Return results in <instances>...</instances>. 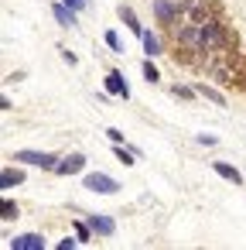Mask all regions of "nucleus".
I'll return each instance as SVG.
<instances>
[{"mask_svg":"<svg viewBox=\"0 0 246 250\" xmlns=\"http://www.w3.org/2000/svg\"><path fill=\"white\" fill-rule=\"evenodd\" d=\"M154 14H157V21H161L164 28H171V31H174V28H178V21H181L188 11H185V7H178L174 0H154Z\"/></svg>","mask_w":246,"mask_h":250,"instance_id":"1","label":"nucleus"},{"mask_svg":"<svg viewBox=\"0 0 246 250\" xmlns=\"http://www.w3.org/2000/svg\"><path fill=\"white\" fill-rule=\"evenodd\" d=\"M82 185H86L89 192H106V195L120 192V182H116V178H110V175H103V171H93V175H86V178H82Z\"/></svg>","mask_w":246,"mask_h":250,"instance_id":"2","label":"nucleus"},{"mask_svg":"<svg viewBox=\"0 0 246 250\" xmlns=\"http://www.w3.org/2000/svg\"><path fill=\"white\" fill-rule=\"evenodd\" d=\"M18 161H21V165H38V168L55 171L62 158H55V154H41V151H18Z\"/></svg>","mask_w":246,"mask_h":250,"instance_id":"3","label":"nucleus"},{"mask_svg":"<svg viewBox=\"0 0 246 250\" xmlns=\"http://www.w3.org/2000/svg\"><path fill=\"white\" fill-rule=\"evenodd\" d=\"M212 18H219V4L195 0V4L188 7V21H191V24H205V21H212Z\"/></svg>","mask_w":246,"mask_h":250,"instance_id":"4","label":"nucleus"},{"mask_svg":"<svg viewBox=\"0 0 246 250\" xmlns=\"http://www.w3.org/2000/svg\"><path fill=\"white\" fill-rule=\"evenodd\" d=\"M11 250H45V236L41 233H21L11 240Z\"/></svg>","mask_w":246,"mask_h":250,"instance_id":"5","label":"nucleus"},{"mask_svg":"<svg viewBox=\"0 0 246 250\" xmlns=\"http://www.w3.org/2000/svg\"><path fill=\"white\" fill-rule=\"evenodd\" d=\"M82 168H86V154H79V151H76V154H69V158H62V161H58L55 175H79Z\"/></svg>","mask_w":246,"mask_h":250,"instance_id":"6","label":"nucleus"},{"mask_svg":"<svg viewBox=\"0 0 246 250\" xmlns=\"http://www.w3.org/2000/svg\"><path fill=\"white\" fill-rule=\"evenodd\" d=\"M52 14H55V21L62 24V28H76L79 24V18H76V11L65 4V0H58V4H52Z\"/></svg>","mask_w":246,"mask_h":250,"instance_id":"7","label":"nucleus"},{"mask_svg":"<svg viewBox=\"0 0 246 250\" xmlns=\"http://www.w3.org/2000/svg\"><path fill=\"white\" fill-rule=\"evenodd\" d=\"M106 89L113 93V96H130V86H127V79H123V72H106Z\"/></svg>","mask_w":246,"mask_h":250,"instance_id":"8","label":"nucleus"},{"mask_svg":"<svg viewBox=\"0 0 246 250\" xmlns=\"http://www.w3.org/2000/svg\"><path fill=\"white\" fill-rule=\"evenodd\" d=\"M212 171H215V175H222L226 182H236V185L243 182V175H239V168H236V165H229V161H215V165H212Z\"/></svg>","mask_w":246,"mask_h":250,"instance_id":"9","label":"nucleus"},{"mask_svg":"<svg viewBox=\"0 0 246 250\" xmlns=\"http://www.w3.org/2000/svg\"><path fill=\"white\" fill-rule=\"evenodd\" d=\"M89 226H93V229H96L99 236H110V233L116 229V223H113V216H99V212H96V216H89Z\"/></svg>","mask_w":246,"mask_h":250,"instance_id":"10","label":"nucleus"},{"mask_svg":"<svg viewBox=\"0 0 246 250\" xmlns=\"http://www.w3.org/2000/svg\"><path fill=\"white\" fill-rule=\"evenodd\" d=\"M116 18H120V21H123V24H127V28L133 31V35H144V28H140V21H137V14H133L130 7H116Z\"/></svg>","mask_w":246,"mask_h":250,"instance_id":"11","label":"nucleus"},{"mask_svg":"<svg viewBox=\"0 0 246 250\" xmlns=\"http://www.w3.org/2000/svg\"><path fill=\"white\" fill-rule=\"evenodd\" d=\"M140 45H144V55H147V59H154V55L161 52V38H157L154 31H144V35H140Z\"/></svg>","mask_w":246,"mask_h":250,"instance_id":"12","label":"nucleus"},{"mask_svg":"<svg viewBox=\"0 0 246 250\" xmlns=\"http://www.w3.org/2000/svg\"><path fill=\"white\" fill-rule=\"evenodd\" d=\"M21 182H24V171H18V168H4V171H0V188H14Z\"/></svg>","mask_w":246,"mask_h":250,"instance_id":"13","label":"nucleus"},{"mask_svg":"<svg viewBox=\"0 0 246 250\" xmlns=\"http://www.w3.org/2000/svg\"><path fill=\"white\" fill-rule=\"evenodd\" d=\"M195 89H198V96H205V100H212L215 106H226V96H222L219 89H212L208 83H202V86H195Z\"/></svg>","mask_w":246,"mask_h":250,"instance_id":"14","label":"nucleus"},{"mask_svg":"<svg viewBox=\"0 0 246 250\" xmlns=\"http://www.w3.org/2000/svg\"><path fill=\"white\" fill-rule=\"evenodd\" d=\"M72 226H76V236H79V243H86V240L96 233V229L89 226V219H86V223H72Z\"/></svg>","mask_w":246,"mask_h":250,"instance_id":"15","label":"nucleus"},{"mask_svg":"<svg viewBox=\"0 0 246 250\" xmlns=\"http://www.w3.org/2000/svg\"><path fill=\"white\" fill-rule=\"evenodd\" d=\"M171 93H174L178 100H191V96H195L198 89H191V86H181V83H178V86H171Z\"/></svg>","mask_w":246,"mask_h":250,"instance_id":"16","label":"nucleus"},{"mask_svg":"<svg viewBox=\"0 0 246 250\" xmlns=\"http://www.w3.org/2000/svg\"><path fill=\"white\" fill-rule=\"evenodd\" d=\"M103 35H106V45H110L113 52H123V42H120V35H116V31H103Z\"/></svg>","mask_w":246,"mask_h":250,"instance_id":"17","label":"nucleus"},{"mask_svg":"<svg viewBox=\"0 0 246 250\" xmlns=\"http://www.w3.org/2000/svg\"><path fill=\"white\" fill-rule=\"evenodd\" d=\"M144 79H147V83H157V79H161V72H157L154 62H144Z\"/></svg>","mask_w":246,"mask_h":250,"instance_id":"18","label":"nucleus"},{"mask_svg":"<svg viewBox=\"0 0 246 250\" xmlns=\"http://www.w3.org/2000/svg\"><path fill=\"white\" fill-rule=\"evenodd\" d=\"M14 219H18V206L11 199H4V223H14Z\"/></svg>","mask_w":246,"mask_h":250,"instance_id":"19","label":"nucleus"},{"mask_svg":"<svg viewBox=\"0 0 246 250\" xmlns=\"http://www.w3.org/2000/svg\"><path fill=\"white\" fill-rule=\"evenodd\" d=\"M113 154H116V161H123V165H133V154H130L127 147H120V144H116V147H113Z\"/></svg>","mask_w":246,"mask_h":250,"instance_id":"20","label":"nucleus"},{"mask_svg":"<svg viewBox=\"0 0 246 250\" xmlns=\"http://www.w3.org/2000/svg\"><path fill=\"white\" fill-rule=\"evenodd\" d=\"M198 144H202V147H215L219 137H215V134H198Z\"/></svg>","mask_w":246,"mask_h":250,"instance_id":"21","label":"nucleus"},{"mask_svg":"<svg viewBox=\"0 0 246 250\" xmlns=\"http://www.w3.org/2000/svg\"><path fill=\"white\" fill-rule=\"evenodd\" d=\"M76 243H79V236H62V240H58L55 247H58V250H72Z\"/></svg>","mask_w":246,"mask_h":250,"instance_id":"22","label":"nucleus"},{"mask_svg":"<svg viewBox=\"0 0 246 250\" xmlns=\"http://www.w3.org/2000/svg\"><path fill=\"white\" fill-rule=\"evenodd\" d=\"M106 137H110V141H113V144H123V134H120V130H116V127H110V130H106Z\"/></svg>","mask_w":246,"mask_h":250,"instance_id":"23","label":"nucleus"},{"mask_svg":"<svg viewBox=\"0 0 246 250\" xmlns=\"http://www.w3.org/2000/svg\"><path fill=\"white\" fill-rule=\"evenodd\" d=\"M65 4H69V7H72V11H76V14H79V11H82V7H86V0H65Z\"/></svg>","mask_w":246,"mask_h":250,"instance_id":"24","label":"nucleus"},{"mask_svg":"<svg viewBox=\"0 0 246 250\" xmlns=\"http://www.w3.org/2000/svg\"><path fill=\"white\" fill-rule=\"evenodd\" d=\"M174 4H178V7H185V11H188V7H191V4H195V0H174Z\"/></svg>","mask_w":246,"mask_h":250,"instance_id":"25","label":"nucleus"}]
</instances>
